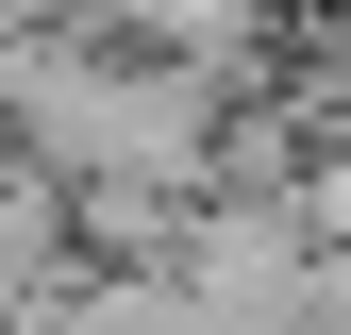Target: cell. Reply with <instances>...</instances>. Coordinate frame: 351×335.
<instances>
[{"instance_id": "1", "label": "cell", "mask_w": 351, "mask_h": 335, "mask_svg": "<svg viewBox=\"0 0 351 335\" xmlns=\"http://www.w3.org/2000/svg\"><path fill=\"white\" fill-rule=\"evenodd\" d=\"M251 84L234 67H184V51H117L84 17H17L0 34V151H34L51 185H167V201H217V151H234Z\"/></svg>"}, {"instance_id": "2", "label": "cell", "mask_w": 351, "mask_h": 335, "mask_svg": "<svg viewBox=\"0 0 351 335\" xmlns=\"http://www.w3.org/2000/svg\"><path fill=\"white\" fill-rule=\"evenodd\" d=\"M84 285H101L84 201H67L34 151H0V335H67V302H84Z\"/></svg>"}]
</instances>
